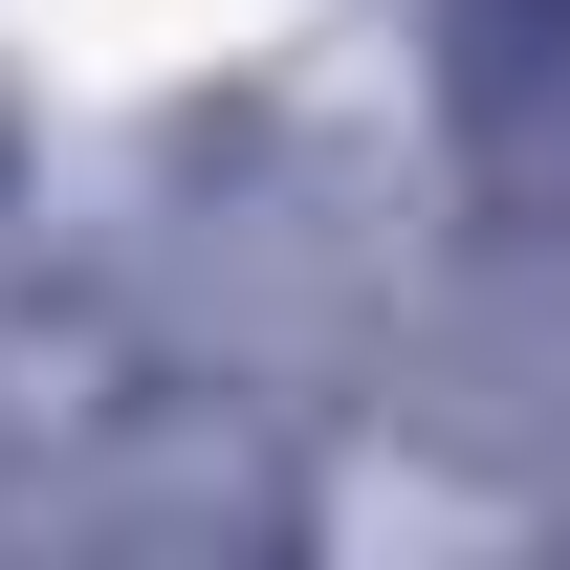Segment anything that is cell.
Here are the masks:
<instances>
[]
</instances>
